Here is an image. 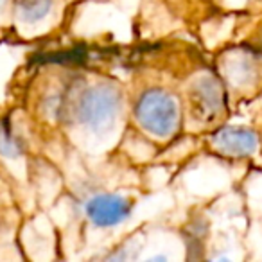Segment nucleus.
<instances>
[{"label":"nucleus","mask_w":262,"mask_h":262,"mask_svg":"<svg viewBox=\"0 0 262 262\" xmlns=\"http://www.w3.org/2000/svg\"><path fill=\"white\" fill-rule=\"evenodd\" d=\"M122 95L113 84L101 83L81 90L79 94L70 92V101L59 104L61 110H70V117L76 122L102 131L112 126L120 112Z\"/></svg>","instance_id":"obj_1"},{"label":"nucleus","mask_w":262,"mask_h":262,"mask_svg":"<svg viewBox=\"0 0 262 262\" xmlns=\"http://www.w3.org/2000/svg\"><path fill=\"white\" fill-rule=\"evenodd\" d=\"M139 124L151 135L167 139L180 126V104L174 95L165 90H147L139 97L135 108Z\"/></svg>","instance_id":"obj_2"},{"label":"nucleus","mask_w":262,"mask_h":262,"mask_svg":"<svg viewBox=\"0 0 262 262\" xmlns=\"http://www.w3.org/2000/svg\"><path fill=\"white\" fill-rule=\"evenodd\" d=\"M212 146L225 157H251L258 149V135L250 127L226 126L214 133Z\"/></svg>","instance_id":"obj_3"},{"label":"nucleus","mask_w":262,"mask_h":262,"mask_svg":"<svg viewBox=\"0 0 262 262\" xmlns=\"http://www.w3.org/2000/svg\"><path fill=\"white\" fill-rule=\"evenodd\" d=\"M131 214V203L117 194H99L86 203V215L94 225L112 228L124 223Z\"/></svg>","instance_id":"obj_4"},{"label":"nucleus","mask_w":262,"mask_h":262,"mask_svg":"<svg viewBox=\"0 0 262 262\" xmlns=\"http://www.w3.org/2000/svg\"><path fill=\"white\" fill-rule=\"evenodd\" d=\"M192 106L196 115L212 120L225 108V88L214 76H203L192 86Z\"/></svg>","instance_id":"obj_5"},{"label":"nucleus","mask_w":262,"mask_h":262,"mask_svg":"<svg viewBox=\"0 0 262 262\" xmlns=\"http://www.w3.org/2000/svg\"><path fill=\"white\" fill-rule=\"evenodd\" d=\"M262 59L253 51L241 49L235 51L225 63V72L233 86H253L262 74Z\"/></svg>","instance_id":"obj_6"},{"label":"nucleus","mask_w":262,"mask_h":262,"mask_svg":"<svg viewBox=\"0 0 262 262\" xmlns=\"http://www.w3.org/2000/svg\"><path fill=\"white\" fill-rule=\"evenodd\" d=\"M52 0H16V8L26 22H38L51 11Z\"/></svg>","instance_id":"obj_7"},{"label":"nucleus","mask_w":262,"mask_h":262,"mask_svg":"<svg viewBox=\"0 0 262 262\" xmlns=\"http://www.w3.org/2000/svg\"><path fill=\"white\" fill-rule=\"evenodd\" d=\"M0 153L6 157H18L22 153V144L6 120H0Z\"/></svg>","instance_id":"obj_8"},{"label":"nucleus","mask_w":262,"mask_h":262,"mask_svg":"<svg viewBox=\"0 0 262 262\" xmlns=\"http://www.w3.org/2000/svg\"><path fill=\"white\" fill-rule=\"evenodd\" d=\"M258 54H260V58H262V41H260V47H258Z\"/></svg>","instance_id":"obj_9"},{"label":"nucleus","mask_w":262,"mask_h":262,"mask_svg":"<svg viewBox=\"0 0 262 262\" xmlns=\"http://www.w3.org/2000/svg\"><path fill=\"white\" fill-rule=\"evenodd\" d=\"M6 4V0H0V9H2V6Z\"/></svg>","instance_id":"obj_10"}]
</instances>
